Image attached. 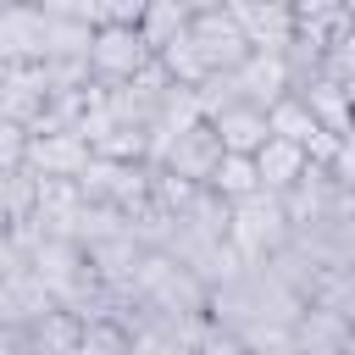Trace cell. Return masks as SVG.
<instances>
[{
	"label": "cell",
	"mask_w": 355,
	"mask_h": 355,
	"mask_svg": "<svg viewBox=\"0 0 355 355\" xmlns=\"http://www.w3.org/2000/svg\"><path fill=\"white\" fill-rule=\"evenodd\" d=\"M294 233V222H288V211H283V194H244V200H233L227 205V250L244 261V266H266V261H277V250H283V239Z\"/></svg>",
	"instance_id": "cell-1"
},
{
	"label": "cell",
	"mask_w": 355,
	"mask_h": 355,
	"mask_svg": "<svg viewBox=\"0 0 355 355\" xmlns=\"http://www.w3.org/2000/svg\"><path fill=\"white\" fill-rule=\"evenodd\" d=\"M189 50L200 55L205 72H233L244 55H250V39L239 28V17L227 6H205V11H189V28H183Z\"/></svg>",
	"instance_id": "cell-2"
},
{
	"label": "cell",
	"mask_w": 355,
	"mask_h": 355,
	"mask_svg": "<svg viewBox=\"0 0 355 355\" xmlns=\"http://www.w3.org/2000/svg\"><path fill=\"white\" fill-rule=\"evenodd\" d=\"M150 44L139 39L133 22H94V39H89V72L94 83H128L150 67Z\"/></svg>",
	"instance_id": "cell-3"
},
{
	"label": "cell",
	"mask_w": 355,
	"mask_h": 355,
	"mask_svg": "<svg viewBox=\"0 0 355 355\" xmlns=\"http://www.w3.org/2000/svg\"><path fill=\"white\" fill-rule=\"evenodd\" d=\"M216 161H222V139H216V128L200 116V122H189L183 133H172L150 166H161V172H172V178H183V183H200V189H205V178L216 172Z\"/></svg>",
	"instance_id": "cell-4"
},
{
	"label": "cell",
	"mask_w": 355,
	"mask_h": 355,
	"mask_svg": "<svg viewBox=\"0 0 355 355\" xmlns=\"http://www.w3.org/2000/svg\"><path fill=\"white\" fill-rule=\"evenodd\" d=\"M44 100H50V72H44V61H6L0 67V116H11V122H33L39 111H44Z\"/></svg>",
	"instance_id": "cell-5"
},
{
	"label": "cell",
	"mask_w": 355,
	"mask_h": 355,
	"mask_svg": "<svg viewBox=\"0 0 355 355\" xmlns=\"http://www.w3.org/2000/svg\"><path fill=\"white\" fill-rule=\"evenodd\" d=\"M227 83H233L239 100H250V105H272L277 94L294 89V72H288L283 55H272V50H250V55L227 72Z\"/></svg>",
	"instance_id": "cell-6"
},
{
	"label": "cell",
	"mask_w": 355,
	"mask_h": 355,
	"mask_svg": "<svg viewBox=\"0 0 355 355\" xmlns=\"http://www.w3.org/2000/svg\"><path fill=\"white\" fill-rule=\"evenodd\" d=\"M227 11L239 17L250 50H272V55H283V50L294 44V11H288V6H277V0H233Z\"/></svg>",
	"instance_id": "cell-7"
},
{
	"label": "cell",
	"mask_w": 355,
	"mask_h": 355,
	"mask_svg": "<svg viewBox=\"0 0 355 355\" xmlns=\"http://www.w3.org/2000/svg\"><path fill=\"white\" fill-rule=\"evenodd\" d=\"M89 139L83 133H28V172L33 178H78L89 166Z\"/></svg>",
	"instance_id": "cell-8"
},
{
	"label": "cell",
	"mask_w": 355,
	"mask_h": 355,
	"mask_svg": "<svg viewBox=\"0 0 355 355\" xmlns=\"http://www.w3.org/2000/svg\"><path fill=\"white\" fill-rule=\"evenodd\" d=\"M294 94L311 105V116L327 128V133H349L355 128V111H349V89H344V78H333V72H311V78H300L294 83Z\"/></svg>",
	"instance_id": "cell-9"
},
{
	"label": "cell",
	"mask_w": 355,
	"mask_h": 355,
	"mask_svg": "<svg viewBox=\"0 0 355 355\" xmlns=\"http://www.w3.org/2000/svg\"><path fill=\"white\" fill-rule=\"evenodd\" d=\"M205 122L216 128L222 150H239V155H255L266 144V105H250V100H227L216 111H205Z\"/></svg>",
	"instance_id": "cell-10"
},
{
	"label": "cell",
	"mask_w": 355,
	"mask_h": 355,
	"mask_svg": "<svg viewBox=\"0 0 355 355\" xmlns=\"http://www.w3.org/2000/svg\"><path fill=\"white\" fill-rule=\"evenodd\" d=\"M255 172H261V189H266V194H288V189L311 172V155H305V144L266 133V144L255 150Z\"/></svg>",
	"instance_id": "cell-11"
},
{
	"label": "cell",
	"mask_w": 355,
	"mask_h": 355,
	"mask_svg": "<svg viewBox=\"0 0 355 355\" xmlns=\"http://www.w3.org/2000/svg\"><path fill=\"white\" fill-rule=\"evenodd\" d=\"M0 61H44V11L39 6L0 11Z\"/></svg>",
	"instance_id": "cell-12"
},
{
	"label": "cell",
	"mask_w": 355,
	"mask_h": 355,
	"mask_svg": "<svg viewBox=\"0 0 355 355\" xmlns=\"http://www.w3.org/2000/svg\"><path fill=\"white\" fill-rule=\"evenodd\" d=\"M189 11H194L189 0H150V6L139 11V22H133V28H139V39L150 44V55H161L166 44H178V39H183Z\"/></svg>",
	"instance_id": "cell-13"
},
{
	"label": "cell",
	"mask_w": 355,
	"mask_h": 355,
	"mask_svg": "<svg viewBox=\"0 0 355 355\" xmlns=\"http://www.w3.org/2000/svg\"><path fill=\"white\" fill-rule=\"evenodd\" d=\"M266 133H277V139H294V144H311L316 133H322V122L311 116V105L288 89V94H277L272 105H266Z\"/></svg>",
	"instance_id": "cell-14"
},
{
	"label": "cell",
	"mask_w": 355,
	"mask_h": 355,
	"mask_svg": "<svg viewBox=\"0 0 355 355\" xmlns=\"http://www.w3.org/2000/svg\"><path fill=\"white\" fill-rule=\"evenodd\" d=\"M205 189H211V194H222L227 205H233V200H244V194H261V172H255V155L222 150V161H216V172L205 178Z\"/></svg>",
	"instance_id": "cell-15"
},
{
	"label": "cell",
	"mask_w": 355,
	"mask_h": 355,
	"mask_svg": "<svg viewBox=\"0 0 355 355\" xmlns=\"http://www.w3.org/2000/svg\"><path fill=\"white\" fill-rule=\"evenodd\" d=\"M72 355H133V327L122 316H83Z\"/></svg>",
	"instance_id": "cell-16"
},
{
	"label": "cell",
	"mask_w": 355,
	"mask_h": 355,
	"mask_svg": "<svg viewBox=\"0 0 355 355\" xmlns=\"http://www.w3.org/2000/svg\"><path fill=\"white\" fill-rule=\"evenodd\" d=\"M89 22H67V17H44V61H89Z\"/></svg>",
	"instance_id": "cell-17"
},
{
	"label": "cell",
	"mask_w": 355,
	"mask_h": 355,
	"mask_svg": "<svg viewBox=\"0 0 355 355\" xmlns=\"http://www.w3.org/2000/svg\"><path fill=\"white\" fill-rule=\"evenodd\" d=\"M322 172H327V183H333V189L355 194V128H349V133H338V144H333V161H327Z\"/></svg>",
	"instance_id": "cell-18"
},
{
	"label": "cell",
	"mask_w": 355,
	"mask_h": 355,
	"mask_svg": "<svg viewBox=\"0 0 355 355\" xmlns=\"http://www.w3.org/2000/svg\"><path fill=\"white\" fill-rule=\"evenodd\" d=\"M28 166V128L0 116V172H22Z\"/></svg>",
	"instance_id": "cell-19"
},
{
	"label": "cell",
	"mask_w": 355,
	"mask_h": 355,
	"mask_svg": "<svg viewBox=\"0 0 355 355\" xmlns=\"http://www.w3.org/2000/svg\"><path fill=\"white\" fill-rule=\"evenodd\" d=\"M44 17H67V22H100V0H39Z\"/></svg>",
	"instance_id": "cell-20"
},
{
	"label": "cell",
	"mask_w": 355,
	"mask_h": 355,
	"mask_svg": "<svg viewBox=\"0 0 355 355\" xmlns=\"http://www.w3.org/2000/svg\"><path fill=\"white\" fill-rule=\"evenodd\" d=\"M150 0H100V22H139Z\"/></svg>",
	"instance_id": "cell-21"
},
{
	"label": "cell",
	"mask_w": 355,
	"mask_h": 355,
	"mask_svg": "<svg viewBox=\"0 0 355 355\" xmlns=\"http://www.w3.org/2000/svg\"><path fill=\"white\" fill-rule=\"evenodd\" d=\"M344 11V0H294V22H311V17H333Z\"/></svg>",
	"instance_id": "cell-22"
},
{
	"label": "cell",
	"mask_w": 355,
	"mask_h": 355,
	"mask_svg": "<svg viewBox=\"0 0 355 355\" xmlns=\"http://www.w3.org/2000/svg\"><path fill=\"white\" fill-rule=\"evenodd\" d=\"M344 17H349V22H355V0H344Z\"/></svg>",
	"instance_id": "cell-23"
},
{
	"label": "cell",
	"mask_w": 355,
	"mask_h": 355,
	"mask_svg": "<svg viewBox=\"0 0 355 355\" xmlns=\"http://www.w3.org/2000/svg\"><path fill=\"white\" fill-rule=\"evenodd\" d=\"M11 6H39V0H11Z\"/></svg>",
	"instance_id": "cell-24"
},
{
	"label": "cell",
	"mask_w": 355,
	"mask_h": 355,
	"mask_svg": "<svg viewBox=\"0 0 355 355\" xmlns=\"http://www.w3.org/2000/svg\"><path fill=\"white\" fill-rule=\"evenodd\" d=\"M277 6H288V11H294V0H277Z\"/></svg>",
	"instance_id": "cell-25"
},
{
	"label": "cell",
	"mask_w": 355,
	"mask_h": 355,
	"mask_svg": "<svg viewBox=\"0 0 355 355\" xmlns=\"http://www.w3.org/2000/svg\"><path fill=\"white\" fill-rule=\"evenodd\" d=\"M6 6H11V0H0V11H6Z\"/></svg>",
	"instance_id": "cell-26"
},
{
	"label": "cell",
	"mask_w": 355,
	"mask_h": 355,
	"mask_svg": "<svg viewBox=\"0 0 355 355\" xmlns=\"http://www.w3.org/2000/svg\"><path fill=\"white\" fill-rule=\"evenodd\" d=\"M0 67H6V61H0Z\"/></svg>",
	"instance_id": "cell-27"
}]
</instances>
